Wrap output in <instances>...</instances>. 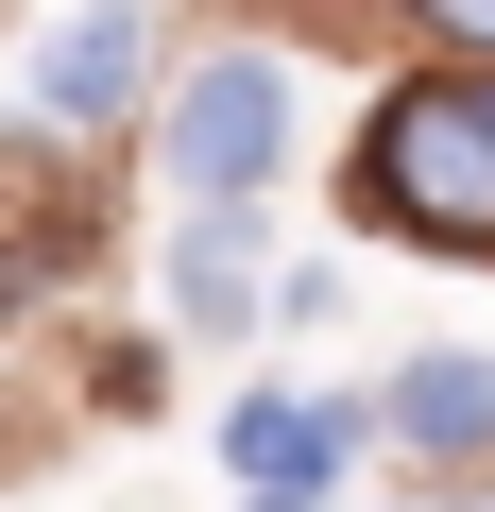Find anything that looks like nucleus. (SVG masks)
Returning a JSON list of instances; mask_svg holds the SVG:
<instances>
[{"mask_svg":"<svg viewBox=\"0 0 495 512\" xmlns=\"http://www.w3.org/2000/svg\"><path fill=\"white\" fill-rule=\"evenodd\" d=\"M342 222L393 256H444V274H495V103L478 69H376L359 137H342Z\"/></svg>","mask_w":495,"mask_h":512,"instance_id":"1","label":"nucleus"},{"mask_svg":"<svg viewBox=\"0 0 495 512\" xmlns=\"http://www.w3.org/2000/svg\"><path fill=\"white\" fill-rule=\"evenodd\" d=\"M359 444H376L359 393H308V376H239V393H222V478H239V495H342Z\"/></svg>","mask_w":495,"mask_h":512,"instance_id":"4","label":"nucleus"},{"mask_svg":"<svg viewBox=\"0 0 495 512\" xmlns=\"http://www.w3.org/2000/svg\"><path fill=\"white\" fill-rule=\"evenodd\" d=\"M478 103H495V69H478Z\"/></svg>","mask_w":495,"mask_h":512,"instance_id":"11","label":"nucleus"},{"mask_svg":"<svg viewBox=\"0 0 495 512\" xmlns=\"http://www.w3.org/2000/svg\"><path fill=\"white\" fill-rule=\"evenodd\" d=\"M376 18H393L427 69H495V0H376Z\"/></svg>","mask_w":495,"mask_h":512,"instance_id":"7","label":"nucleus"},{"mask_svg":"<svg viewBox=\"0 0 495 512\" xmlns=\"http://www.w3.org/2000/svg\"><path fill=\"white\" fill-rule=\"evenodd\" d=\"M137 137H154V188H171V205H274L291 154H308L291 52H274V35H205V52H171V86H154Z\"/></svg>","mask_w":495,"mask_h":512,"instance_id":"2","label":"nucleus"},{"mask_svg":"<svg viewBox=\"0 0 495 512\" xmlns=\"http://www.w3.org/2000/svg\"><path fill=\"white\" fill-rule=\"evenodd\" d=\"M86 410H103V427H154V410H171V342H103Z\"/></svg>","mask_w":495,"mask_h":512,"instance_id":"8","label":"nucleus"},{"mask_svg":"<svg viewBox=\"0 0 495 512\" xmlns=\"http://www.w3.org/2000/svg\"><path fill=\"white\" fill-rule=\"evenodd\" d=\"M154 86H171V0H86V18L35 52V137L103 154V137L154 120Z\"/></svg>","mask_w":495,"mask_h":512,"instance_id":"3","label":"nucleus"},{"mask_svg":"<svg viewBox=\"0 0 495 512\" xmlns=\"http://www.w3.org/2000/svg\"><path fill=\"white\" fill-rule=\"evenodd\" d=\"M359 410H376V444H393L410 478H495V359H478V342H427V359H393Z\"/></svg>","mask_w":495,"mask_h":512,"instance_id":"6","label":"nucleus"},{"mask_svg":"<svg viewBox=\"0 0 495 512\" xmlns=\"http://www.w3.org/2000/svg\"><path fill=\"white\" fill-rule=\"evenodd\" d=\"M239 512H342V495H239Z\"/></svg>","mask_w":495,"mask_h":512,"instance_id":"10","label":"nucleus"},{"mask_svg":"<svg viewBox=\"0 0 495 512\" xmlns=\"http://www.w3.org/2000/svg\"><path fill=\"white\" fill-rule=\"evenodd\" d=\"M478 512H495V495H478Z\"/></svg>","mask_w":495,"mask_h":512,"instance_id":"12","label":"nucleus"},{"mask_svg":"<svg viewBox=\"0 0 495 512\" xmlns=\"http://www.w3.org/2000/svg\"><path fill=\"white\" fill-rule=\"evenodd\" d=\"M393 512H478V495H444V478H410V495H393Z\"/></svg>","mask_w":495,"mask_h":512,"instance_id":"9","label":"nucleus"},{"mask_svg":"<svg viewBox=\"0 0 495 512\" xmlns=\"http://www.w3.org/2000/svg\"><path fill=\"white\" fill-rule=\"evenodd\" d=\"M154 291H171L188 342H257V325H274V205H171Z\"/></svg>","mask_w":495,"mask_h":512,"instance_id":"5","label":"nucleus"}]
</instances>
